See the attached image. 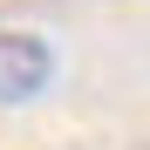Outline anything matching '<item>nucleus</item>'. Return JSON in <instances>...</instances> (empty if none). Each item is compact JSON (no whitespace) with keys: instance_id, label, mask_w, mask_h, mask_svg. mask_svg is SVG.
Wrapping results in <instances>:
<instances>
[{"instance_id":"1","label":"nucleus","mask_w":150,"mask_h":150,"mask_svg":"<svg viewBox=\"0 0 150 150\" xmlns=\"http://www.w3.org/2000/svg\"><path fill=\"white\" fill-rule=\"evenodd\" d=\"M55 82V48L28 28H0V103H34Z\"/></svg>"}]
</instances>
